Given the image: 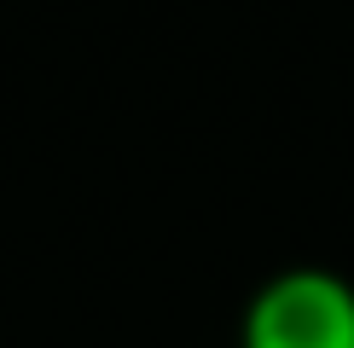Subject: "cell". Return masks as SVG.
I'll return each instance as SVG.
<instances>
[{
    "instance_id": "cell-1",
    "label": "cell",
    "mask_w": 354,
    "mask_h": 348,
    "mask_svg": "<svg viewBox=\"0 0 354 348\" xmlns=\"http://www.w3.org/2000/svg\"><path fill=\"white\" fill-rule=\"evenodd\" d=\"M244 348H354V290L337 273H279L250 302Z\"/></svg>"
}]
</instances>
